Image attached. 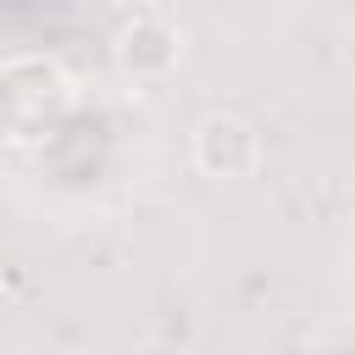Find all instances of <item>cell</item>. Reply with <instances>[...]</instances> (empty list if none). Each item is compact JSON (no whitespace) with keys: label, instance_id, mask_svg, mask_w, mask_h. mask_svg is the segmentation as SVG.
<instances>
[{"label":"cell","instance_id":"2","mask_svg":"<svg viewBox=\"0 0 355 355\" xmlns=\"http://www.w3.org/2000/svg\"><path fill=\"white\" fill-rule=\"evenodd\" d=\"M116 61H122V72H133V78H161V72L178 61V33H172L166 22H155V17H139L133 28L116 33Z\"/></svg>","mask_w":355,"mask_h":355},{"label":"cell","instance_id":"1","mask_svg":"<svg viewBox=\"0 0 355 355\" xmlns=\"http://www.w3.org/2000/svg\"><path fill=\"white\" fill-rule=\"evenodd\" d=\"M194 161L205 178H250L261 166V133L233 111H211L194 128Z\"/></svg>","mask_w":355,"mask_h":355}]
</instances>
